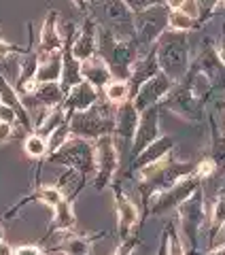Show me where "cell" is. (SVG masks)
I'll use <instances>...</instances> for the list:
<instances>
[{
    "mask_svg": "<svg viewBox=\"0 0 225 255\" xmlns=\"http://www.w3.org/2000/svg\"><path fill=\"white\" fill-rule=\"evenodd\" d=\"M208 157L215 162L217 172H225V134L219 130V126L215 124L211 117V153Z\"/></svg>",
    "mask_w": 225,
    "mask_h": 255,
    "instance_id": "obj_21",
    "label": "cell"
},
{
    "mask_svg": "<svg viewBox=\"0 0 225 255\" xmlns=\"http://www.w3.org/2000/svg\"><path fill=\"white\" fill-rule=\"evenodd\" d=\"M62 49H64V32L60 30V13L51 9L45 15L36 51L38 55H53V53H62Z\"/></svg>",
    "mask_w": 225,
    "mask_h": 255,
    "instance_id": "obj_13",
    "label": "cell"
},
{
    "mask_svg": "<svg viewBox=\"0 0 225 255\" xmlns=\"http://www.w3.org/2000/svg\"><path fill=\"white\" fill-rule=\"evenodd\" d=\"M72 4H75L83 15H90V0H72Z\"/></svg>",
    "mask_w": 225,
    "mask_h": 255,
    "instance_id": "obj_34",
    "label": "cell"
},
{
    "mask_svg": "<svg viewBox=\"0 0 225 255\" xmlns=\"http://www.w3.org/2000/svg\"><path fill=\"white\" fill-rule=\"evenodd\" d=\"M23 151H26V155L32 157V159H47L49 157V142H47L45 136H41V134L32 132L26 136V140H23Z\"/></svg>",
    "mask_w": 225,
    "mask_h": 255,
    "instance_id": "obj_24",
    "label": "cell"
},
{
    "mask_svg": "<svg viewBox=\"0 0 225 255\" xmlns=\"http://www.w3.org/2000/svg\"><path fill=\"white\" fill-rule=\"evenodd\" d=\"M157 60L162 73H166L174 83L189 73V38L187 32H174L164 30L162 36L157 38Z\"/></svg>",
    "mask_w": 225,
    "mask_h": 255,
    "instance_id": "obj_1",
    "label": "cell"
},
{
    "mask_svg": "<svg viewBox=\"0 0 225 255\" xmlns=\"http://www.w3.org/2000/svg\"><path fill=\"white\" fill-rule=\"evenodd\" d=\"M4 238V230H2V226H0V241Z\"/></svg>",
    "mask_w": 225,
    "mask_h": 255,
    "instance_id": "obj_39",
    "label": "cell"
},
{
    "mask_svg": "<svg viewBox=\"0 0 225 255\" xmlns=\"http://www.w3.org/2000/svg\"><path fill=\"white\" fill-rule=\"evenodd\" d=\"M72 53L77 60H90L92 55L98 53V21L92 15H85L83 26L79 28L77 36L72 38Z\"/></svg>",
    "mask_w": 225,
    "mask_h": 255,
    "instance_id": "obj_15",
    "label": "cell"
},
{
    "mask_svg": "<svg viewBox=\"0 0 225 255\" xmlns=\"http://www.w3.org/2000/svg\"><path fill=\"white\" fill-rule=\"evenodd\" d=\"M185 2H187V0H166V6L170 11H179V9L185 6Z\"/></svg>",
    "mask_w": 225,
    "mask_h": 255,
    "instance_id": "obj_35",
    "label": "cell"
},
{
    "mask_svg": "<svg viewBox=\"0 0 225 255\" xmlns=\"http://www.w3.org/2000/svg\"><path fill=\"white\" fill-rule=\"evenodd\" d=\"M179 228L183 234L185 245L189 247L191 251H196L198 247V234L202 230L204 221H206V213H204V187H200L191 198H187L179 209Z\"/></svg>",
    "mask_w": 225,
    "mask_h": 255,
    "instance_id": "obj_5",
    "label": "cell"
},
{
    "mask_svg": "<svg viewBox=\"0 0 225 255\" xmlns=\"http://www.w3.org/2000/svg\"><path fill=\"white\" fill-rule=\"evenodd\" d=\"M174 85L176 83L166 73H157L153 79H149V81L144 83L138 92H136V96L132 98L134 107L142 113V111H147L149 107L159 105V102H162L166 96L170 94V90H172Z\"/></svg>",
    "mask_w": 225,
    "mask_h": 255,
    "instance_id": "obj_11",
    "label": "cell"
},
{
    "mask_svg": "<svg viewBox=\"0 0 225 255\" xmlns=\"http://www.w3.org/2000/svg\"><path fill=\"white\" fill-rule=\"evenodd\" d=\"M202 28V21L191 17L189 13H185L183 9L179 11H170L168 13V28L166 30H174V32H191Z\"/></svg>",
    "mask_w": 225,
    "mask_h": 255,
    "instance_id": "obj_23",
    "label": "cell"
},
{
    "mask_svg": "<svg viewBox=\"0 0 225 255\" xmlns=\"http://www.w3.org/2000/svg\"><path fill=\"white\" fill-rule=\"evenodd\" d=\"M13 251H15V249H11L9 243L0 241V255H13Z\"/></svg>",
    "mask_w": 225,
    "mask_h": 255,
    "instance_id": "obj_36",
    "label": "cell"
},
{
    "mask_svg": "<svg viewBox=\"0 0 225 255\" xmlns=\"http://www.w3.org/2000/svg\"><path fill=\"white\" fill-rule=\"evenodd\" d=\"M102 96L104 100H109L111 105H123V102L132 100V87H130V81L127 79H112V81L102 90Z\"/></svg>",
    "mask_w": 225,
    "mask_h": 255,
    "instance_id": "obj_22",
    "label": "cell"
},
{
    "mask_svg": "<svg viewBox=\"0 0 225 255\" xmlns=\"http://www.w3.org/2000/svg\"><path fill=\"white\" fill-rule=\"evenodd\" d=\"M17 128H21V126L19 124H9V122H2V119H0V142L15 138L13 134H15ZM21 130H23V128H21ZM23 132H26V130H23Z\"/></svg>",
    "mask_w": 225,
    "mask_h": 255,
    "instance_id": "obj_31",
    "label": "cell"
},
{
    "mask_svg": "<svg viewBox=\"0 0 225 255\" xmlns=\"http://www.w3.org/2000/svg\"><path fill=\"white\" fill-rule=\"evenodd\" d=\"M159 105L149 107L147 111L140 113V122H138V130H136V136L132 142V151H130V159L138 157L144 149H147L151 142H155L162 134H159Z\"/></svg>",
    "mask_w": 225,
    "mask_h": 255,
    "instance_id": "obj_10",
    "label": "cell"
},
{
    "mask_svg": "<svg viewBox=\"0 0 225 255\" xmlns=\"http://www.w3.org/2000/svg\"><path fill=\"white\" fill-rule=\"evenodd\" d=\"M136 247H138V238H136V236H130L127 241H121V245H119L117 249L112 251V255H132Z\"/></svg>",
    "mask_w": 225,
    "mask_h": 255,
    "instance_id": "obj_30",
    "label": "cell"
},
{
    "mask_svg": "<svg viewBox=\"0 0 225 255\" xmlns=\"http://www.w3.org/2000/svg\"><path fill=\"white\" fill-rule=\"evenodd\" d=\"M47 159L51 164H60V166H66V168L77 170L87 179L92 172H96V145L94 140L70 136L66 145H62Z\"/></svg>",
    "mask_w": 225,
    "mask_h": 255,
    "instance_id": "obj_3",
    "label": "cell"
},
{
    "mask_svg": "<svg viewBox=\"0 0 225 255\" xmlns=\"http://www.w3.org/2000/svg\"><path fill=\"white\" fill-rule=\"evenodd\" d=\"M174 147H176V142H174L172 136H159L155 142H151V145L144 149L138 157H134V159H132V162H130V170L136 172V170L144 168V166H149V164L157 162V159L166 157L168 153H172Z\"/></svg>",
    "mask_w": 225,
    "mask_h": 255,
    "instance_id": "obj_19",
    "label": "cell"
},
{
    "mask_svg": "<svg viewBox=\"0 0 225 255\" xmlns=\"http://www.w3.org/2000/svg\"><path fill=\"white\" fill-rule=\"evenodd\" d=\"M138 122H140V111L134 107L132 100H127L115 109V132H112V138L117 142L119 153L121 151H132Z\"/></svg>",
    "mask_w": 225,
    "mask_h": 255,
    "instance_id": "obj_9",
    "label": "cell"
},
{
    "mask_svg": "<svg viewBox=\"0 0 225 255\" xmlns=\"http://www.w3.org/2000/svg\"><path fill=\"white\" fill-rule=\"evenodd\" d=\"M202 183H204V179L198 177V172L189 174V177L181 179L179 183H174L172 187L157 191V194L151 196L147 200V204H144V211L149 215H162V213H168L172 209H179L187 198H191L200 187H202Z\"/></svg>",
    "mask_w": 225,
    "mask_h": 255,
    "instance_id": "obj_4",
    "label": "cell"
},
{
    "mask_svg": "<svg viewBox=\"0 0 225 255\" xmlns=\"http://www.w3.org/2000/svg\"><path fill=\"white\" fill-rule=\"evenodd\" d=\"M81 75H83V81L92 83L94 87H98L100 92L112 81V79H115V75H112V68L109 66V62L104 60L100 53L92 55L90 60H85L81 64Z\"/></svg>",
    "mask_w": 225,
    "mask_h": 255,
    "instance_id": "obj_17",
    "label": "cell"
},
{
    "mask_svg": "<svg viewBox=\"0 0 225 255\" xmlns=\"http://www.w3.org/2000/svg\"><path fill=\"white\" fill-rule=\"evenodd\" d=\"M157 73H162V68H159V60H157V47L153 45V47H149V51L140 55L130 68L127 81H130V87H132V98L136 96V92H138L149 79H153Z\"/></svg>",
    "mask_w": 225,
    "mask_h": 255,
    "instance_id": "obj_14",
    "label": "cell"
},
{
    "mask_svg": "<svg viewBox=\"0 0 225 255\" xmlns=\"http://www.w3.org/2000/svg\"><path fill=\"white\" fill-rule=\"evenodd\" d=\"M223 232H225V228H223Z\"/></svg>",
    "mask_w": 225,
    "mask_h": 255,
    "instance_id": "obj_41",
    "label": "cell"
},
{
    "mask_svg": "<svg viewBox=\"0 0 225 255\" xmlns=\"http://www.w3.org/2000/svg\"><path fill=\"white\" fill-rule=\"evenodd\" d=\"M127 6L134 11V13H140V11H147L151 6H159V4H166V0H125Z\"/></svg>",
    "mask_w": 225,
    "mask_h": 255,
    "instance_id": "obj_29",
    "label": "cell"
},
{
    "mask_svg": "<svg viewBox=\"0 0 225 255\" xmlns=\"http://www.w3.org/2000/svg\"><path fill=\"white\" fill-rule=\"evenodd\" d=\"M206 255H225V243H223V245H219V247H215V249H211Z\"/></svg>",
    "mask_w": 225,
    "mask_h": 255,
    "instance_id": "obj_37",
    "label": "cell"
},
{
    "mask_svg": "<svg viewBox=\"0 0 225 255\" xmlns=\"http://www.w3.org/2000/svg\"><path fill=\"white\" fill-rule=\"evenodd\" d=\"M15 53H23L21 47L11 45V43H6L4 38H0V62H4L9 55H15Z\"/></svg>",
    "mask_w": 225,
    "mask_h": 255,
    "instance_id": "obj_32",
    "label": "cell"
},
{
    "mask_svg": "<svg viewBox=\"0 0 225 255\" xmlns=\"http://www.w3.org/2000/svg\"><path fill=\"white\" fill-rule=\"evenodd\" d=\"M70 136H72L70 124H68V122H64V124L58 128V130H53V132L49 134V138H47V142H49V155L55 153V151H58L62 145H66Z\"/></svg>",
    "mask_w": 225,
    "mask_h": 255,
    "instance_id": "obj_26",
    "label": "cell"
},
{
    "mask_svg": "<svg viewBox=\"0 0 225 255\" xmlns=\"http://www.w3.org/2000/svg\"><path fill=\"white\" fill-rule=\"evenodd\" d=\"M159 107L172 111L174 115L189 119V122L202 119V113H204V100L191 90V85L185 81V79H181V81L172 87L170 94L159 102Z\"/></svg>",
    "mask_w": 225,
    "mask_h": 255,
    "instance_id": "obj_6",
    "label": "cell"
},
{
    "mask_svg": "<svg viewBox=\"0 0 225 255\" xmlns=\"http://www.w3.org/2000/svg\"><path fill=\"white\" fill-rule=\"evenodd\" d=\"M102 98L104 96H102V92L98 90V87H94L87 81H81L66 94V100H64L62 107L68 111V117H70L72 113H81V111L92 109L96 102H100Z\"/></svg>",
    "mask_w": 225,
    "mask_h": 255,
    "instance_id": "obj_16",
    "label": "cell"
},
{
    "mask_svg": "<svg viewBox=\"0 0 225 255\" xmlns=\"http://www.w3.org/2000/svg\"><path fill=\"white\" fill-rule=\"evenodd\" d=\"M13 255H43V251H41V247H36V245H21L13 251Z\"/></svg>",
    "mask_w": 225,
    "mask_h": 255,
    "instance_id": "obj_33",
    "label": "cell"
},
{
    "mask_svg": "<svg viewBox=\"0 0 225 255\" xmlns=\"http://www.w3.org/2000/svg\"><path fill=\"white\" fill-rule=\"evenodd\" d=\"M96 145V177H94V187L102 191L104 187L112 185V179L119 170V149L117 142L112 138V134L100 136L94 140Z\"/></svg>",
    "mask_w": 225,
    "mask_h": 255,
    "instance_id": "obj_7",
    "label": "cell"
},
{
    "mask_svg": "<svg viewBox=\"0 0 225 255\" xmlns=\"http://www.w3.org/2000/svg\"><path fill=\"white\" fill-rule=\"evenodd\" d=\"M112 194H115V211H117V232L121 241H127L132 236L134 228L138 226L140 215L136 204L130 200V196L119 185H112Z\"/></svg>",
    "mask_w": 225,
    "mask_h": 255,
    "instance_id": "obj_12",
    "label": "cell"
},
{
    "mask_svg": "<svg viewBox=\"0 0 225 255\" xmlns=\"http://www.w3.org/2000/svg\"><path fill=\"white\" fill-rule=\"evenodd\" d=\"M72 230H77V217H75V211H72V200L66 196L64 200H60L53 206V219H51V226H49V232H47L45 241H51L55 234L58 236L68 234Z\"/></svg>",
    "mask_w": 225,
    "mask_h": 255,
    "instance_id": "obj_18",
    "label": "cell"
},
{
    "mask_svg": "<svg viewBox=\"0 0 225 255\" xmlns=\"http://www.w3.org/2000/svg\"><path fill=\"white\" fill-rule=\"evenodd\" d=\"M166 253V234H164V238H162V245H159V253L157 255H164Z\"/></svg>",
    "mask_w": 225,
    "mask_h": 255,
    "instance_id": "obj_38",
    "label": "cell"
},
{
    "mask_svg": "<svg viewBox=\"0 0 225 255\" xmlns=\"http://www.w3.org/2000/svg\"><path fill=\"white\" fill-rule=\"evenodd\" d=\"M223 11H225V0H223Z\"/></svg>",
    "mask_w": 225,
    "mask_h": 255,
    "instance_id": "obj_40",
    "label": "cell"
},
{
    "mask_svg": "<svg viewBox=\"0 0 225 255\" xmlns=\"http://www.w3.org/2000/svg\"><path fill=\"white\" fill-rule=\"evenodd\" d=\"M166 251L168 255H185L187 251H185V243H183V238L181 234L176 232V230L172 226H166Z\"/></svg>",
    "mask_w": 225,
    "mask_h": 255,
    "instance_id": "obj_27",
    "label": "cell"
},
{
    "mask_svg": "<svg viewBox=\"0 0 225 255\" xmlns=\"http://www.w3.org/2000/svg\"><path fill=\"white\" fill-rule=\"evenodd\" d=\"M64 51V49H62ZM41 64H38V73H36V83L45 81H60L62 79V53L53 55H38Z\"/></svg>",
    "mask_w": 225,
    "mask_h": 255,
    "instance_id": "obj_20",
    "label": "cell"
},
{
    "mask_svg": "<svg viewBox=\"0 0 225 255\" xmlns=\"http://www.w3.org/2000/svg\"><path fill=\"white\" fill-rule=\"evenodd\" d=\"M198 4H200V21H208L213 17V15L223 9V0H198Z\"/></svg>",
    "mask_w": 225,
    "mask_h": 255,
    "instance_id": "obj_28",
    "label": "cell"
},
{
    "mask_svg": "<svg viewBox=\"0 0 225 255\" xmlns=\"http://www.w3.org/2000/svg\"><path fill=\"white\" fill-rule=\"evenodd\" d=\"M225 228V194L221 191L213 202V211H211V241Z\"/></svg>",
    "mask_w": 225,
    "mask_h": 255,
    "instance_id": "obj_25",
    "label": "cell"
},
{
    "mask_svg": "<svg viewBox=\"0 0 225 255\" xmlns=\"http://www.w3.org/2000/svg\"><path fill=\"white\" fill-rule=\"evenodd\" d=\"M168 9L166 4L151 6L147 11L136 13V43L142 47H153L157 38L162 36V32L168 28Z\"/></svg>",
    "mask_w": 225,
    "mask_h": 255,
    "instance_id": "obj_8",
    "label": "cell"
},
{
    "mask_svg": "<svg viewBox=\"0 0 225 255\" xmlns=\"http://www.w3.org/2000/svg\"><path fill=\"white\" fill-rule=\"evenodd\" d=\"M115 105H111L109 100L102 98L92 109L81 111V113H72L68 117L72 136L96 140L100 136H107V134H112L115 132Z\"/></svg>",
    "mask_w": 225,
    "mask_h": 255,
    "instance_id": "obj_2",
    "label": "cell"
}]
</instances>
